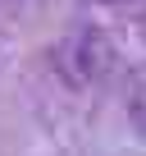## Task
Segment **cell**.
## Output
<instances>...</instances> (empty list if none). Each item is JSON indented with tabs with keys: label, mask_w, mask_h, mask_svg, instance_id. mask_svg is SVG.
Masks as SVG:
<instances>
[{
	"label": "cell",
	"mask_w": 146,
	"mask_h": 156,
	"mask_svg": "<svg viewBox=\"0 0 146 156\" xmlns=\"http://www.w3.org/2000/svg\"><path fill=\"white\" fill-rule=\"evenodd\" d=\"M55 69H59V78H64L68 87H96L101 78L114 69V46H110L105 32L82 28V32H73V37L59 46Z\"/></svg>",
	"instance_id": "cell-1"
},
{
	"label": "cell",
	"mask_w": 146,
	"mask_h": 156,
	"mask_svg": "<svg viewBox=\"0 0 146 156\" xmlns=\"http://www.w3.org/2000/svg\"><path fill=\"white\" fill-rule=\"evenodd\" d=\"M128 115H132V124L146 133V69L132 78V87H128Z\"/></svg>",
	"instance_id": "cell-2"
},
{
	"label": "cell",
	"mask_w": 146,
	"mask_h": 156,
	"mask_svg": "<svg viewBox=\"0 0 146 156\" xmlns=\"http://www.w3.org/2000/svg\"><path fill=\"white\" fill-rule=\"evenodd\" d=\"M141 37H146V14H141Z\"/></svg>",
	"instance_id": "cell-3"
},
{
	"label": "cell",
	"mask_w": 146,
	"mask_h": 156,
	"mask_svg": "<svg viewBox=\"0 0 146 156\" xmlns=\"http://www.w3.org/2000/svg\"><path fill=\"white\" fill-rule=\"evenodd\" d=\"M96 5H110V0H96Z\"/></svg>",
	"instance_id": "cell-4"
}]
</instances>
